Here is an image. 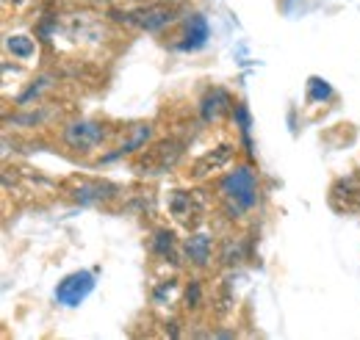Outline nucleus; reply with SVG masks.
I'll list each match as a JSON object with an SVG mask.
<instances>
[{
	"mask_svg": "<svg viewBox=\"0 0 360 340\" xmlns=\"http://www.w3.org/2000/svg\"><path fill=\"white\" fill-rule=\"evenodd\" d=\"M222 194L227 202H236V211H250L258 202V180L255 171L247 166H238L225 177Z\"/></svg>",
	"mask_w": 360,
	"mask_h": 340,
	"instance_id": "obj_1",
	"label": "nucleus"
},
{
	"mask_svg": "<svg viewBox=\"0 0 360 340\" xmlns=\"http://www.w3.org/2000/svg\"><path fill=\"white\" fill-rule=\"evenodd\" d=\"M169 211L186 227H197L202 224L205 213H208V200L200 191H175L169 197Z\"/></svg>",
	"mask_w": 360,
	"mask_h": 340,
	"instance_id": "obj_2",
	"label": "nucleus"
},
{
	"mask_svg": "<svg viewBox=\"0 0 360 340\" xmlns=\"http://www.w3.org/2000/svg\"><path fill=\"white\" fill-rule=\"evenodd\" d=\"M94 291V277L89 271H75L70 277H64L56 288V301L64 307H78L84 299Z\"/></svg>",
	"mask_w": 360,
	"mask_h": 340,
	"instance_id": "obj_3",
	"label": "nucleus"
},
{
	"mask_svg": "<svg viewBox=\"0 0 360 340\" xmlns=\"http://www.w3.org/2000/svg\"><path fill=\"white\" fill-rule=\"evenodd\" d=\"M230 161H233V150H230V147H219V150L202 155V158L194 164V177H208V174H214V171L225 169Z\"/></svg>",
	"mask_w": 360,
	"mask_h": 340,
	"instance_id": "obj_4",
	"label": "nucleus"
},
{
	"mask_svg": "<svg viewBox=\"0 0 360 340\" xmlns=\"http://www.w3.org/2000/svg\"><path fill=\"white\" fill-rule=\"evenodd\" d=\"M186 255L191 257L194 263L205 266V263L211 260V238H205V235H194V238H188V244H186Z\"/></svg>",
	"mask_w": 360,
	"mask_h": 340,
	"instance_id": "obj_5",
	"label": "nucleus"
},
{
	"mask_svg": "<svg viewBox=\"0 0 360 340\" xmlns=\"http://www.w3.org/2000/svg\"><path fill=\"white\" fill-rule=\"evenodd\" d=\"M75 133H78V138H75V136H70V141H72L75 147H81V150H89L91 144H97V141L103 138V130L94 128V125H78Z\"/></svg>",
	"mask_w": 360,
	"mask_h": 340,
	"instance_id": "obj_6",
	"label": "nucleus"
},
{
	"mask_svg": "<svg viewBox=\"0 0 360 340\" xmlns=\"http://www.w3.org/2000/svg\"><path fill=\"white\" fill-rule=\"evenodd\" d=\"M191 22H194V31L188 25V42H183V50H194L208 39V22L202 17H191Z\"/></svg>",
	"mask_w": 360,
	"mask_h": 340,
	"instance_id": "obj_7",
	"label": "nucleus"
},
{
	"mask_svg": "<svg viewBox=\"0 0 360 340\" xmlns=\"http://www.w3.org/2000/svg\"><path fill=\"white\" fill-rule=\"evenodd\" d=\"M8 47H11V53H17V55H22V58H28V55L34 53V44L28 42L25 37H11V39H8Z\"/></svg>",
	"mask_w": 360,
	"mask_h": 340,
	"instance_id": "obj_8",
	"label": "nucleus"
},
{
	"mask_svg": "<svg viewBox=\"0 0 360 340\" xmlns=\"http://www.w3.org/2000/svg\"><path fill=\"white\" fill-rule=\"evenodd\" d=\"M314 97H316V100H321V97H330V89H327V86H324V89H321V86H314Z\"/></svg>",
	"mask_w": 360,
	"mask_h": 340,
	"instance_id": "obj_9",
	"label": "nucleus"
}]
</instances>
